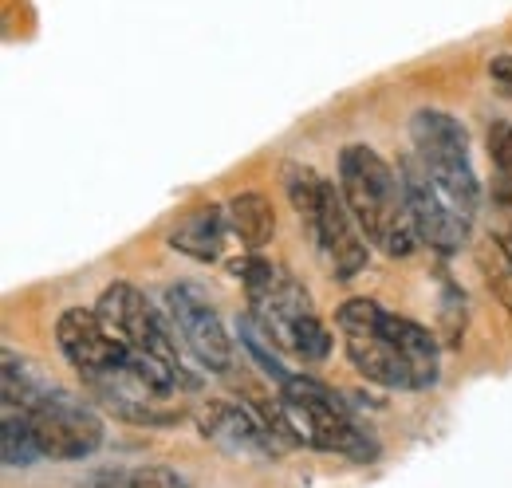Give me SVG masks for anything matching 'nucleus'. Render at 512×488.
<instances>
[{"mask_svg":"<svg viewBox=\"0 0 512 488\" xmlns=\"http://www.w3.org/2000/svg\"><path fill=\"white\" fill-rule=\"evenodd\" d=\"M485 150H489V162H493V197L505 209H512V122H489Z\"/></svg>","mask_w":512,"mask_h":488,"instance_id":"nucleus-15","label":"nucleus"},{"mask_svg":"<svg viewBox=\"0 0 512 488\" xmlns=\"http://www.w3.org/2000/svg\"><path fill=\"white\" fill-rule=\"evenodd\" d=\"M0 457H4L8 469H16V465H32V461L44 457V453L36 449V441H32V429H28V422H24V414H20V410H8V406H4V441H0Z\"/></svg>","mask_w":512,"mask_h":488,"instance_id":"nucleus-16","label":"nucleus"},{"mask_svg":"<svg viewBox=\"0 0 512 488\" xmlns=\"http://www.w3.org/2000/svg\"><path fill=\"white\" fill-rule=\"evenodd\" d=\"M442 323H446V343H461V331H465V296L446 284L442 288Z\"/></svg>","mask_w":512,"mask_h":488,"instance_id":"nucleus-18","label":"nucleus"},{"mask_svg":"<svg viewBox=\"0 0 512 488\" xmlns=\"http://www.w3.org/2000/svg\"><path fill=\"white\" fill-rule=\"evenodd\" d=\"M497 256L512 268V229H505V233L497 237Z\"/></svg>","mask_w":512,"mask_h":488,"instance_id":"nucleus-21","label":"nucleus"},{"mask_svg":"<svg viewBox=\"0 0 512 488\" xmlns=\"http://www.w3.org/2000/svg\"><path fill=\"white\" fill-rule=\"evenodd\" d=\"M288 351L300 355L304 363H323V359L331 355V331L323 327L316 311H308V315L296 323V331H292V347H288Z\"/></svg>","mask_w":512,"mask_h":488,"instance_id":"nucleus-17","label":"nucleus"},{"mask_svg":"<svg viewBox=\"0 0 512 488\" xmlns=\"http://www.w3.org/2000/svg\"><path fill=\"white\" fill-rule=\"evenodd\" d=\"M398 178H402L406 201H410V217H414V229H418L422 244H430V248H438L446 256L457 252L469 237V217L442 193V185L430 178V170L418 162V154L398 166Z\"/></svg>","mask_w":512,"mask_h":488,"instance_id":"nucleus-7","label":"nucleus"},{"mask_svg":"<svg viewBox=\"0 0 512 488\" xmlns=\"http://www.w3.org/2000/svg\"><path fill=\"white\" fill-rule=\"evenodd\" d=\"M201 433L229 457H272V453H280L276 437L260 426V418L241 410V406H229V402H209L201 410Z\"/></svg>","mask_w":512,"mask_h":488,"instance_id":"nucleus-11","label":"nucleus"},{"mask_svg":"<svg viewBox=\"0 0 512 488\" xmlns=\"http://www.w3.org/2000/svg\"><path fill=\"white\" fill-rule=\"evenodd\" d=\"M83 488H190L178 469L166 465H142V469H99Z\"/></svg>","mask_w":512,"mask_h":488,"instance_id":"nucleus-14","label":"nucleus"},{"mask_svg":"<svg viewBox=\"0 0 512 488\" xmlns=\"http://www.w3.org/2000/svg\"><path fill=\"white\" fill-rule=\"evenodd\" d=\"M56 343H60L67 363L75 366L87 382H99V378H107V374H115L130 363V347L119 335L107 331V323L99 319L95 307L91 311L87 307L64 311L60 323H56Z\"/></svg>","mask_w":512,"mask_h":488,"instance_id":"nucleus-8","label":"nucleus"},{"mask_svg":"<svg viewBox=\"0 0 512 488\" xmlns=\"http://www.w3.org/2000/svg\"><path fill=\"white\" fill-rule=\"evenodd\" d=\"M485 276H489V288L501 296V304L512 311V268L509 264H505V268H501V264L489 268V260H485Z\"/></svg>","mask_w":512,"mask_h":488,"instance_id":"nucleus-19","label":"nucleus"},{"mask_svg":"<svg viewBox=\"0 0 512 488\" xmlns=\"http://www.w3.org/2000/svg\"><path fill=\"white\" fill-rule=\"evenodd\" d=\"M276 390H280V406H284L288 422L304 445H312L320 453H343L351 461L375 457L371 437L355 426V418L343 410L335 390H327L323 382L308 378V374H292V370L276 382Z\"/></svg>","mask_w":512,"mask_h":488,"instance_id":"nucleus-2","label":"nucleus"},{"mask_svg":"<svg viewBox=\"0 0 512 488\" xmlns=\"http://www.w3.org/2000/svg\"><path fill=\"white\" fill-rule=\"evenodd\" d=\"M95 311L99 319L107 323L111 335H119L127 343L134 355H146V359H162V363L178 366L182 370V359L166 335V323L154 315L150 300L127 284V280H115L99 300H95Z\"/></svg>","mask_w":512,"mask_h":488,"instance_id":"nucleus-6","label":"nucleus"},{"mask_svg":"<svg viewBox=\"0 0 512 488\" xmlns=\"http://www.w3.org/2000/svg\"><path fill=\"white\" fill-rule=\"evenodd\" d=\"M166 307H170L182 339L190 343V351L201 363L209 370H229L233 366V339H229L217 307L209 304V296L193 280H174L166 288Z\"/></svg>","mask_w":512,"mask_h":488,"instance_id":"nucleus-9","label":"nucleus"},{"mask_svg":"<svg viewBox=\"0 0 512 488\" xmlns=\"http://www.w3.org/2000/svg\"><path fill=\"white\" fill-rule=\"evenodd\" d=\"M335 327L343 335L347 359L351 366L375 382V386H390V390H430L434 382L410 363L390 339L383 335V307L375 300H347L335 311Z\"/></svg>","mask_w":512,"mask_h":488,"instance_id":"nucleus-3","label":"nucleus"},{"mask_svg":"<svg viewBox=\"0 0 512 488\" xmlns=\"http://www.w3.org/2000/svg\"><path fill=\"white\" fill-rule=\"evenodd\" d=\"M20 414H24V422L32 429L36 449L44 457H52V461H83V457H91L103 445V422L87 406L71 402L67 394L48 390V394H40Z\"/></svg>","mask_w":512,"mask_h":488,"instance_id":"nucleus-5","label":"nucleus"},{"mask_svg":"<svg viewBox=\"0 0 512 488\" xmlns=\"http://www.w3.org/2000/svg\"><path fill=\"white\" fill-rule=\"evenodd\" d=\"M339 189L347 197V209L355 213L363 237L386 256H410L418 248V229L410 217V201L402 178L386 166L371 146H347L339 154Z\"/></svg>","mask_w":512,"mask_h":488,"instance_id":"nucleus-1","label":"nucleus"},{"mask_svg":"<svg viewBox=\"0 0 512 488\" xmlns=\"http://www.w3.org/2000/svg\"><path fill=\"white\" fill-rule=\"evenodd\" d=\"M410 142H414V154L418 162L430 170V178L442 185L449 201L473 217L477 201H481V182L473 174V162H469V134L465 126L446 115V111H414L410 119Z\"/></svg>","mask_w":512,"mask_h":488,"instance_id":"nucleus-4","label":"nucleus"},{"mask_svg":"<svg viewBox=\"0 0 512 488\" xmlns=\"http://www.w3.org/2000/svg\"><path fill=\"white\" fill-rule=\"evenodd\" d=\"M489 79L501 87L505 99H512V56H497V60L489 63Z\"/></svg>","mask_w":512,"mask_h":488,"instance_id":"nucleus-20","label":"nucleus"},{"mask_svg":"<svg viewBox=\"0 0 512 488\" xmlns=\"http://www.w3.org/2000/svg\"><path fill=\"white\" fill-rule=\"evenodd\" d=\"M229 229L245 248H264L276 233V209L264 193H237L229 205Z\"/></svg>","mask_w":512,"mask_h":488,"instance_id":"nucleus-13","label":"nucleus"},{"mask_svg":"<svg viewBox=\"0 0 512 488\" xmlns=\"http://www.w3.org/2000/svg\"><path fill=\"white\" fill-rule=\"evenodd\" d=\"M308 237L316 241V248L323 252L327 268L339 276V280H351L363 272L367 264V237L355 221V213L347 209V197L343 189L327 185V197H323L320 217L308 225Z\"/></svg>","mask_w":512,"mask_h":488,"instance_id":"nucleus-10","label":"nucleus"},{"mask_svg":"<svg viewBox=\"0 0 512 488\" xmlns=\"http://www.w3.org/2000/svg\"><path fill=\"white\" fill-rule=\"evenodd\" d=\"M225 233H229V209L221 205H201L186 213L174 229H170V248H178L182 256L213 264L225 248Z\"/></svg>","mask_w":512,"mask_h":488,"instance_id":"nucleus-12","label":"nucleus"}]
</instances>
